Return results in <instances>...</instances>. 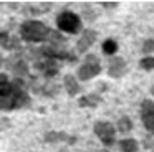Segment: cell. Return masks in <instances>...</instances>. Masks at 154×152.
Returning a JSON list of instances; mask_svg holds the SVG:
<instances>
[{"label":"cell","instance_id":"2","mask_svg":"<svg viewBox=\"0 0 154 152\" xmlns=\"http://www.w3.org/2000/svg\"><path fill=\"white\" fill-rule=\"evenodd\" d=\"M51 35L50 26L38 20H27L20 26V38L27 43H42L47 41Z\"/></svg>","mask_w":154,"mask_h":152},{"label":"cell","instance_id":"9","mask_svg":"<svg viewBox=\"0 0 154 152\" xmlns=\"http://www.w3.org/2000/svg\"><path fill=\"white\" fill-rule=\"evenodd\" d=\"M126 61H124V58H121V56H113V58L109 59V65H108V74L111 76V78H121V76L126 73Z\"/></svg>","mask_w":154,"mask_h":152},{"label":"cell","instance_id":"14","mask_svg":"<svg viewBox=\"0 0 154 152\" xmlns=\"http://www.w3.org/2000/svg\"><path fill=\"white\" fill-rule=\"evenodd\" d=\"M101 102V96L96 94V93H90V94L86 96H81L80 99H78V104H80V108H96L98 104Z\"/></svg>","mask_w":154,"mask_h":152},{"label":"cell","instance_id":"18","mask_svg":"<svg viewBox=\"0 0 154 152\" xmlns=\"http://www.w3.org/2000/svg\"><path fill=\"white\" fill-rule=\"evenodd\" d=\"M139 66L144 69V71H151L154 69V56H146L139 61Z\"/></svg>","mask_w":154,"mask_h":152},{"label":"cell","instance_id":"12","mask_svg":"<svg viewBox=\"0 0 154 152\" xmlns=\"http://www.w3.org/2000/svg\"><path fill=\"white\" fill-rule=\"evenodd\" d=\"M0 46L5 50H18L20 40L17 36H12L8 32H0Z\"/></svg>","mask_w":154,"mask_h":152},{"label":"cell","instance_id":"13","mask_svg":"<svg viewBox=\"0 0 154 152\" xmlns=\"http://www.w3.org/2000/svg\"><path fill=\"white\" fill-rule=\"evenodd\" d=\"M63 86H65V89H66L68 96H71V98H75V96L81 91L80 83H78V79L75 78L73 74H66V76H65V78H63Z\"/></svg>","mask_w":154,"mask_h":152},{"label":"cell","instance_id":"25","mask_svg":"<svg viewBox=\"0 0 154 152\" xmlns=\"http://www.w3.org/2000/svg\"><path fill=\"white\" fill-rule=\"evenodd\" d=\"M151 94L154 96V84H152V88H151Z\"/></svg>","mask_w":154,"mask_h":152},{"label":"cell","instance_id":"17","mask_svg":"<svg viewBox=\"0 0 154 152\" xmlns=\"http://www.w3.org/2000/svg\"><path fill=\"white\" fill-rule=\"evenodd\" d=\"M116 51H118V41H116V40H113V38L104 40V43H103V53H104V55L113 56Z\"/></svg>","mask_w":154,"mask_h":152},{"label":"cell","instance_id":"20","mask_svg":"<svg viewBox=\"0 0 154 152\" xmlns=\"http://www.w3.org/2000/svg\"><path fill=\"white\" fill-rule=\"evenodd\" d=\"M86 7H88V8H85V17H88V20H90V22H93L96 15L91 12V7H90V5H86Z\"/></svg>","mask_w":154,"mask_h":152},{"label":"cell","instance_id":"1","mask_svg":"<svg viewBox=\"0 0 154 152\" xmlns=\"http://www.w3.org/2000/svg\"><path fill=\"white\" fill-rule=\"evenodd\" d=\"M30 104V96L25 89L23 79L15 78L7 84L0 86V109L2 111H14L22 109Z\"/></svg>","mask_w":154,"mask_h":152},{"label":"cell","instance_id":"11","mask_svg":"<svg viewBox=\"0 0 154 152\" xmlns=\"http://www.w3.org/2000/svg\"><path fill=\"white\" fill-rule=\"evenodd\" d=\"M45 142H66V144H75L76 137L75 135H68L66 132H60V131H50L45 134Z\"/></svg>","mask_w":154,"mask_h":152},{"label":"cell","instance_id":"4","mask_svg":"<svg viewBox=\"0 0 154 152\" xmlns=\"http://www.w3.org/2000/svg\"><path fill=\"white\" fill-rule=\"evenodd\" d=\"M100 73H101V63H100V59H98V56L96 55H88L86 58H85V63L80 66V69H78L76 78L80 79V81H88V79L98 76Z\"/></svg>","mask_w":154,"mask_h":152},{"label":"cell","instance_id":"23","mask_svg":"<svg viewBox=\"0 0 154 152\" xmlns=\"http://www.w3.org/2000/svg\"><path fill=\"white\" fill-rule=\"evenodd\" d=\"M96 86H98V88L101 89V91H104V89H106V83H98Z\"/></svg>","mask_w":154,"mask_h":152},{"label":"cell","instance_id":"6","mask_svg":"<svg viewBox=\"0 0 154 152\" xmlns=\"http://www.w3.org/2000/svg\"><path fill=\"white\" fill-rule=\"evenodd\" d=\"M35 69L43 73L45 78H53V76L58 74L60 71V65H58L57 59H50V58H42L37 51V58H35V63H33Z\"/></svg>","mask_w":154,"mask_h":152},{"label":"cell","instance_id":"8","mask_svg":"<svg viewBox=\"0 0 154 152\" xmlns=\"http://www.w3.org/2000/svg\"><path fill=\"white\" fill-rule=\"evenodd\" d=\"M7 68L10 69L12 73H15V76H17V78L28 74V65H27V61H25L22 56H17V55L10 56V58L7 59Z\"/></svg>","mask_w":154,"mask_h":152},{"label":"cell","instance_id":"19","mask_svg":"<svg viewBox=\"0 0 154 152\" xmlns=\"http://www.w3.org/2000/svg\"><path fill=\"white\" fill-rule=\"evenodd\" d=\"M143 53H154V40L152 38H149V40H146V41L143 43Z\"/></svg>","mask_w":154,"mask_h":152},{"label":"cell","instance_id":"10","mask_svg":"<svg viewBox=\"0 0 154 152\" xmlns=\"http://www.w3.org/2000/svg\"><path fill=\"white\" fill-rule=\"evenodd\" d=\"M94 41H96V32H94V30H91V28L85 30V32L81 33L78 43H76L78 53H86L88 48H91Z\"/></svg>","mask_w":154,"mask_h":152},{"label":"cell","instance_id":"7","mask_svg":"<svg viewBox=\"0 0 154 152\" xmlns=\"http://www.w3.org/2000/svg\"><path fill=\"white\" fill-rule=\"evenodd\" d=\"M141 121H143L144 127L154 134V101H151V99L143 101V104H141Z\"/></svg>","mask_w":154,"mask_h":152},{"label":"cell","instance_id":"3","mask_svg":"<svg viewBox=\"0 0 154 152\" xmlns=\"http://www.w3.org/2000/svg\"><path fill=\"white\" fill-rule=\"evenodd\" d=\"M57 26L60 32L65 33H78L81 30V18L75 12L65 10L57 15Z\"/></svg>","mask_w":154,"mask_h":152},{"label":"cell","instance_id":"16","mask_svg":"<svg viewBox=\"0 0 154 152\" xmlns=\"http://www.w3.org/2000/svg\"><path fill=\"white\" fill-rule=\"evenodd\" d=\"M116 126H118V131H119L121 134H128L129 131H133V121H131L128 116H123V117L118 119Z\"/></svg>","mask_w":154,"mask_h":152},{"label":"cell","instance_id":"26","mask_svg":"<svg viewBox=\"0 0 154 152\" xmlns=\"http://www.w3.org/2000/svg\"><path fill=\"white\" fill-rule=\"evenodd\" d=\"M100 152H109V150H106V149H104V150H100Z\"/></svg>","mask_w":154,"mask_h":152},{"label":"cell","instance_id":"22","mask_svg":"<svg viewBox=\"0 0 154 152\" xmlns=\"http://www.w3.org/2000/svg\"><path fill=\"white\" fill-rule=\"evenodd\" d=\"M101 5L106 7V8H116V7H118V2H101Z\"/></svg>","mask_w":154,"mask_h":152},{"label":"cell","instance_id":"21","mask_svg":"<svg viewBox=\"0 0 154 152\" xmlns=\"http://www.w3.org/2000/svg\"><path fill=\"white\" fill-rule=\"evenodd\" d=\"M8 83V74L7 73H0V86H4Z\"/></svg>","mask_w":154,"mask_h":152},{"label":"cell","instance_id":"15","mask_svg":"<svg viewBox=\"0 0 154 152\" xmlns=\"http://www.w3.org/2000/svg\"><path fill=\"white\" fill-rule=\"evenodd\" d=\"M119 149H121V152H136L139 149V144H137L136 139L128 137V139H123L119 142Z\"/></svg>","mask_w":154,"mask_h":152},{"label":"cell","instance_id":"5","mask_svg":"<svg viewBox=\"0 0 154 152\" xmlns=\"http://www.w3.org/2000/svg\"><path fill=\"white\" fill-rule=\"evenodd\" d=\"M94 134L100 137V141L103 142L106 147L114 144V135H116V129H114V124H111L109 121H96L93 127Z\"/></svg>","mask_w":154,"mask_h":152},{"label":"cell","instance_id":"24","mask_svg":"<svg viewBox=\"0 0 154 152\" xmlns=\"http://www.w3.org/2000/svg\"><path fill=\"white\" fill-rule=\"evenodd\" d=\"M4 65V58H2V55H0V66Z\"/></svg>","mask_w":154,"mask_h":152}]
</instances>
